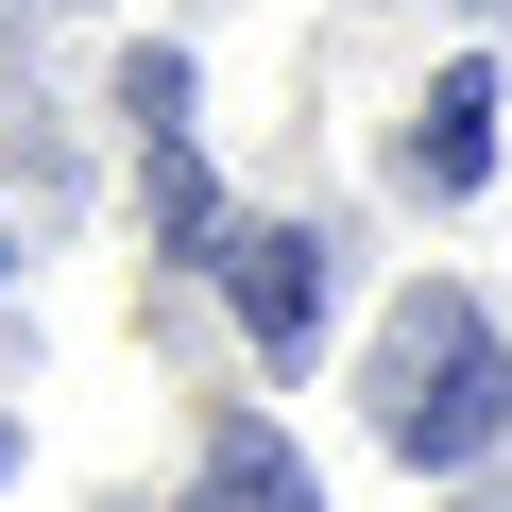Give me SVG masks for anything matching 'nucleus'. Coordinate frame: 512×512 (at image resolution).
I'll return each mask as SVG.
<instances>
[{"label": "nucleus", "instance_id": "f257e3e1", "mask_svg": "<svg viewBox=\"0 0 512 512\" xmlns=\"http://www.w3.org/2000/svg\"><path fill=\"white\" fill-rule=\"evenodd\" d=\"M376 444L393 461H427V478H461L495 427H512V359H495V325H478V291H393V325H376Z\"/></svg>", "mask_w": 512, "mask_h": 512}, {"label": "nucleus", "instance_id": "20e7f679", "mask_svg": "<svg viewBox=\"0 0 512 512\" xmlns=\"http://www.w3.org/2000/svg\"><path fill=\"white\" fill-rule=\"evenodd\" d=\"M205 512H308V478H291L274 444H222V461H205Z\"/></svg>", "mask_w": 512, "mask_h": 512}, {"label": "nucleus", "instance_id": "f03ea898", "mask_svg": "<svg viewBox=\"0 0 512 512\" xmlns=\"http://www.w3.org/2000/svg\"><path fill=\"white\" fill-rule=\"evenodd\" d=\"M222 291H239L256 359H308V325H325V239H308V222H239V239H222Z\"/></svg>", "mask_w": 512, "mask_h": 512}, {"label": "nucleus", "instance_id": "7ed1b4c3", "mask_svg": "<svg viewBox=\"0 0 512 512\" xmlns=\"http://www.w3.org/2000/svg\"><path fill=\"white\" fill-rule=\"evenodd\" d=\"M410 171H427V188H478V171H495V69H444V86H427Z\"/></svg>", "mask_w": 512, "mask_h": 512}]
</instances>
